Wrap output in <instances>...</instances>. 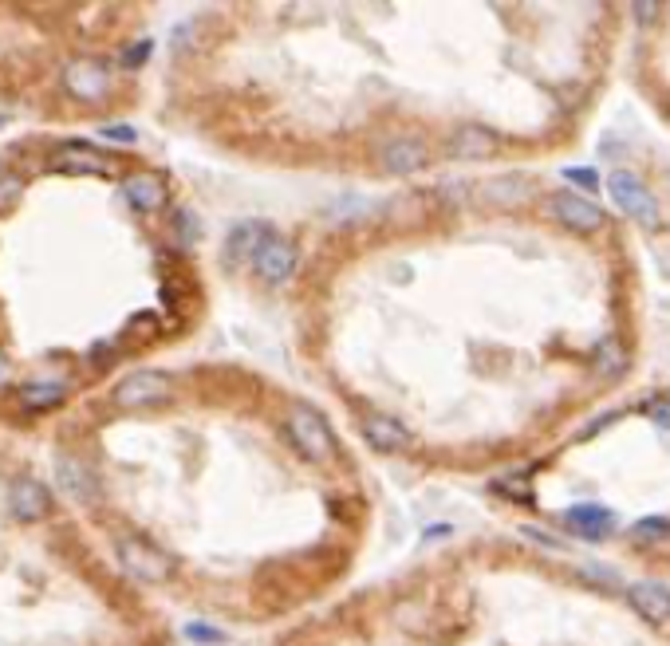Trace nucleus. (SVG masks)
Segmentation results:
<instances>
[{
    "label": "nucleus",
    "instance_id": "nucleus-1",
    "mask_svg": "<svg viewBox=\"0 0 670 646\" xmlns=\"http://www.w3.org/2000/svg\"><path fill=\"white\" fill-rule=\"evenodd\" d=\"M288 438L308 461H332L335 457V434L328 426V418L320 410L304 406V402H296L288 410Z\"/></svg>",
    "mask_w": 670,
    "mask_h": 646
},
{
    "label": "nucleus",
    "instance_id": "nucleus-2",
    "mask_svg": "<svg viewBox=\"0 0 670 646\" xmlns=\"http://www.w3.org/2000/svg\"><path fill=\"white\" fill-rule=\"evenodd\" d=\"M607 194L615 197V205L643 229H659V197L647 190V182H639L635 174L627 170H611L607 174Z\"/></svg>",
    "mask_w": 670,
    "mask_h": 646
},
{
    "label": "nucleus",
    "instance_id": "nucleus-3",
    "mask_svg": "<svg viewBox=\"0 0 670 646\" xmlns=\"http://www.w3.org/2000/svg\"><path fill=\"white\" fill-rule=\"evenodd\" d=\"M119 564L131 572L134 580L146 583L170 580V572H174V560L162 548H154L150 540H138V536H123L119 540Z\"/></svg>",
    "mask_w": 670,
    "mask_h": 646
},
{
    "label": "nucleus",
    "instance_id": "nucleus-4",
    "mask_svg": "<svg viewBox=\"0 0 670 646\" xmlns=\"http://www.w3.org/2000/svg\"><path fill=\"white\" fill-rule=\"evenodd\" d=\"M170 398V375L166 371H134L115 387V406L123 410H142Z\"/></svg>",
    "mask_w": 670,
    "mask_h": 646
},
{
    "label": "nucleus",
    "instance_id": "nucleus-5",
    "mask_svg": "<svg viewBox=\"0 0 670 646\" xmlns=\"http://www.w3.org/2000/svg\"><path fill=\"white\" fill-rule=\"evenodd\" d=\"M64 87L71 99H79V103H95V99L107 95V87H111V71H107L103 60H75V64H67V71H64Z\"/></svg>",
    "mask_w": 670,
    "mask_h": 646
},
{
    "label": "nucleus",
    "instance_id": "nucleus-6",
    "mask_svg": "<svg viewBox=\"0 0 670 646\" xmlns=\"http://www.w3.org/2000/svg\"><path fill=\"white\" fill-rule=\"evenodd\" d=\"M548 209H552V217H556L564 229H576V233H600L603 225H607L600 205H592L588 197H580V194H556L548 201Z\"/></svg>",
    "mask_w": 670,
    "mask_h": 646
},
{
    "label": "nucleus",
    "instance_id": "nucleus-7",
    "mask_svg": "<svg viewBox=\"0 0 670 646\" xmlns=\"http://www.w3.org/2000/svg\"><path fill=\"white\" fill-rule=\"evenodd\" d=\"M296 264H300L296 245H288V241H280V237H272L265 249L257 253V260H253L257 276L265 280L268 288H280V284H288V280L296 276Z\"/></svg>",
    "mask_w": 670,
    "mask_h": 646
},
{
    "label": "nucleus",
    "instance_id": "nucleus-8",
    "mask_svg": "<svg viewBox=\"0 0 670 646\" xmlns=\"http://www.w3.org/2000/svg\"><path fill=\"white\" fill-rule=\"evenodd\" d=\"M56 481H60V489H64L67 497L79 501V505H95L99 501V477H95V469L83 465V461H75V457H60L56 461Z\"/></svg>",
    "mask_w": 670,
    "mask_h": 646
},
{
    "label": "nucleus",
    "instance_id": "nucleus-9",
    "mask_svg": "<svg viewBox=\"0 0 670 646\" xmlns=\"http://www.w3.org/2000/svg\"><path fill=\"white\" fill-rule=\"evenodd\" d=\"M359 430H363L367 446L379 453H406L414 446L410 430H406L402 422H395V418H383V414H367V418L359 422Z\"/></svg>",
    "mask_w": 670,
    "mask_h": 646
},
{
    "label": "nucleus",
    "instance_id": "nucleus-10",
    "mask_svg": "<svg viewBox=\"0 0 670 646\" xmlns=\"http://www.w3.org/2000/svg\"><path fill=\"white\" fill-rule=\"evenodd\" d=\"M8 509H12V517H20V520H40L52 513V493H48L40 481L20 477V481H12V489H8Z\"/></svg>",
    "mask_w": 670,
    "mask_h": 646
},
{
    "label": "nucleus",
    "instance_id": "nucleus-11",
    "mask_svg": "<svg viewBox=\"0 0 670 646\" xmlns=\"http://www.w3.org/2000/svg\"><path fill=\"white\" fill-rule=\"evenodd\" d=\"M52 166L60 174H107L111 170V158H103L95 146L87 142H64L56 154H52Z\"/></svg>",
    "mask_w": 670,
    "mask_h": 646
},
{
    "label": "nucleus",
    "instance_id": "nucleus-12",
    "mask_svg": "<svg viewBox=\"0 0 670 646\" xmlns=\"http://www.w3.org/2000/svg\"><path fill=\"white\" fill-rule=\"evenodd\" d=\"M272 241L265 221H241L229 229V241H225V260L229 264H241V260H257V253Z\"/></svg>",
    "mask_w": 670,
    "mask_h": 646
},
{
    "label": "nucleus",
    "instance_id": "nucleus-13",
    "mask_svg": "<svg viewBox=\"0 0 670 646\" xmlns=\"http://www.w3.org/2000/svg\"><path fill=\"white\" fill-rule=\"evenodd\" d=\"M379 162H383L391 174H418V170L430 162V150H426L418 138H391V142L379 150Z\"/></svg>",
    "mask_w": 670,
    "mask_h": 646
},
{
    "label": "nucleus",
    "instance_id": "nucleus-14",
    "mask_svg": "<svg viewBox=\"0 0 670 646\" xmlns=\"http://www.w3.org/2000/svg\"><path fill=\"white\" fill-rule=\"evenodd\" d=\"M631 607L643 615V619H651V623H667L670 619V587L667 583H631Z\"/></svg>",
    "mask_w": 670,
    "mask_h": 646
},
{
    "label": "nucleus",
    "instance_id": "nucleus-15",
    "mask_svg": "<svg viewBox=\"0 0 670 646\" xmlns=\"http://www.w3.org/2000/svg\"><path fill=\"white\" fill-rule=\"evenodd\" d=\"M123 197H127V205L138 209V213H154V209L166 201V186H162L158 174H131V178L123 182Z\"/></svg>",
    "mask_w": 670,
    "mask_h": 646
},
{
    "label": "nucleus",
    "instance_id": "nucleus-16",
    "mask_svg": "<svg viewBox=\"0 0 670 646\" xmlns=\"http://www.w3.org/2000/svg\"><path fill=\"white\" fill-rule=\"evenodd\" d=\"M497 150V138L485 127H462L454 138H450V154L458 162H477V158H489Z\"/></svg>",
    "mask_w": 670,
    "mask_h": 646
},
{
    "label": "nucleus",
    "instance_id": "nucleus-17",
    "mask_svg": "<svg viewBox=\"0 0 670 646\" xmlns=\"http://www.w3.org/2000/svg\"><path fill=\"white\" fill-rule=\"evenodd\" d=\"M568 524H572V532L596 540V536L615 528V513L603 509V505H576V509H568Z\"/></svg>",
    "mask_w": 670,
    "mask_h": 646
},
{
    "label": "nucleus",
    "instance_id": "nucleus-18",
    "mask_svg": "<svg viewBox=\"0 0 670 646\" xmlns=\"http://www.w3.org/2000/svg\"><path fill=\"white\" fill-rule=\"evenodd\" d=\"M64 394H67L64 383H32V387L20 390V402L28 410H52L56 402H64Z\"/></svg>",
    "mask_w": 670,
    "mask_h": 646
},
{
    "label": "nucleus",
    "instance_id": "nucleus-19",
    "mask_svg": "<svg viewBox=\"0 0 670 646\" xmlns=\"http://www.w3.org/2000/svg\"><path fill=\"white\" fill-rule=\"evenodd\" d=\"M596 367H600L603 375H619V371L627 367V355L619 351L615 339H603L600 343V351H596Z\"/></svg>",
    "mask_w": 670,
    "mask_h": 646
},
{
    "label": "nucleus",
    "instance_id": "nucleus-20",
    "mask_svg": "<svg viewBox=\"0 0 670 646\" xmlns=\"http://www.w3.org/2000/svg\"><path fill=\"white\" fill-rule=\"evenodd\" d=\"M635 536L639 540H663V536H670V520L667 517H647L635 524Z\"/></svg>",
    "mask_w": 670,
    "mask_h": 646
},
{
    "label": "nucleus",
    "instance_id": "nucleus-21",
    "mask_svg": "<svg viewBox=\"0 0 670 646\" xmlns=\"http://www.w3.org/2000/svg\"><path fill=\"white\" fill-rule=\"evenodd\" d=\"M186 639H194V643H201V646L225 643V635H221L217 627H209V623H186Z\"/></svg>",
    "mask_w": 670,
    "mask_h": 646
},
{
    "label": "nucleus",
    "instance_id": "nucleus-22",
    "mask_svg": "<svg viewBox=\"0 0 670 646\" xmlns=\"http://www.w3.org/2000/svg\"><path fill=\"white\" fill-rule=\"evenodd\" d=\"M20 194H24V182H20L16 174H0V213H4L8 205H16Z\"/></svg>",
    "mask_w": 670,
    "mask_h": 646
},
{
    "label": "nucleus",
    "instance_id": "nucleus-23",
    "mask_svg": "<svg viewBox=\"0 0 670 646\" xmlns=\"http://www.w3.org/2000/svg\"><path fill=\"white\" fill-rule=\"evenodd\" d=\"M655 12H659V4H655V0H639V4H635V20H639V24H651V20H655Z\"/></svg>",
    "mask_w": 670,
    "mask_h": 646
},
{
    "label": "nucleus",
    "instance_id": "nucleus-24",
    "mask_svg": "<svg viewBox=\"0 0 670 646\" xmlns=\"http://www.w3.org/2000/svg\"><path fill=\"white\" fill-rule=\"evenodd\" d=\"M103 138H111V142H134V127H103Z\"/></svg>",
    "mask_w": 670,
    "mask_h": 646
},
{
    "label": "nucleus",
    "instance_id": "nucleus-25",
    "mask_svg": "<svg viewBox=\"0 0 670 646\" xmlns=\"http://www.w3.org/2000/svg\"><path fill=\"white\" fill-rule=\"evenodd\" d=\"M564 178H568V182H580V186H596V174H592V170H568Z\"/></svg>",
    "mask_w": 670,
    "mask_h": 646
},
{
    "label": "nucleus",
    "instance_id": "nucleus-26",
    "mask_svg": "<svg viewBox=\"0 0 670 646\" xmlns=\"http://www.w3.org/2000/svg\"><path fill=\"white\" fill-rule=\"evenodd\" d=\"M146 56H150V40H142V44H138L134 52H127V64H142Z\"/></svg>",
    "mask_w": 670,
    "mask_h": 646
},
{
    "label": "nucleus",
    "instance_id": "nucleus-27",
    "mask_svg": "<svg viewBox=\"0 0 670 646\" xmlns=\"http://www.w3.org/2000/svg\"><path fill=\"white\" fill-rule=\"evenodd\" d=\"M525 536H533V540H540L544 548H556V540H552L548 532H536V528H525Z\"/></svg>",
    "mask_w": 670,
    "mask_h": 646
},
{
    "label": "nucleus",
    "instance_id": "nucleus-28",
    "mask_svg": "<svg viewBox=\"0 0 670 646\" xmlns=\"http://www.w3.org/2000/svg\"><path fill=\"white\" fill-rule=\"evenodd\" d=\"M655 422L670 426V402H667V406H655Z\"/></svg>",
    "mask_w": 670,
    "mask_h": 646
},
{
    "label": "nucleus",
    "instance_id": "nucleus-29",
    "mask_svg": "<svg viewBox=\"0 0 670 646\" xmlns=\"http://www.w3.org/2000/svg\"><path fill=\"white\" fill-rule=\"evenodd\" d=\"M8 379V363H4V355H0V383Z\"/></svg>",
    "mask_w": 670,
    "mask_h": 646
},
{
    "label": "nucleus",
    "instance_id": "nucleus-30",
    "mask_svg": "<svg viewBox=\"0 0 670 646\" xmlns=\"http://www.w3.org/2000/svg\"><path fill=\"white\" fill-rule=\"evenodd\" d=\"M0 123H4V115H0Z\"/></svg>",
    "mask_w": 670,
    "mask_h": 646
}]
</instances>
